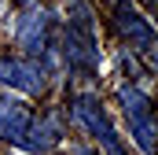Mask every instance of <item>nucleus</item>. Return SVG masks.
I'll use <instances>...</instances> for the list:
<instances>
[{"instance_id": "2", "label": "nucleus", "mask_w": 158, "mask_h": 155, "mask_svg": "<svg viewBox=\"0 0 158 155\" xmlns=\"http://www.w3.org/2000/svg\"><path fill=\"white\" fill-rule=\"evenodd\" d=\"M70 118H74L77 129H85L88 137L99 140L103 155H129L125 144H121V137L114 133V126H110V118H107V111H103V104H99L96 92H74V96H70Z\"/></svg>"}, {"instance_id": "1", "label": "nucleus", "mask_w": 158, "mask_h": 155, "mask_svg": "<svg viewBox=\"0 0 158 155\" xmlns=\"http://www.w3.org/2000/svg\"><path fill=\"white\" fill-rule=\"evenodd\" d=\"M118 104H121V115H125L132 144L143 155H158V111H155V100L140 85H118Z\"/></svg>"}, {"instance_id": "6", "label": "nucleus", "mask_w": 158, "mask_h": 155, "mask_svg": "<svg viewBox=\"0 0 158 155\" xmlns=\"http://www.w3.org/2000/svg\"><path fill=\"white\" fill-rule=\"evenodd\" d=\"M48 30H52V15H48L44 7H26L22 19L15 22V41H19V48H22L26 55L40 59V55H48V48H52Z\"/></svg>"}, {"instance_id": "8", "label": "nucleus", "mask_w": 158, "mask_h": 155, "mask_svg": "<svg viewBox=\"0 0 158 155\" xmlns=\"http://www.w3.org/2000/svg\"><path fill=\"white\" fill-rule=\"evenodd\" d=\"M30 129V107L22 100H11V96H0V140H11L19 144Z\"/></svg>"}, {"instance_id": "10", "label": "nucleus", "mask_w": 158, "mask_h": 155, "mask_svg": "<svg viewBox=\"0 0 158 155\" xmlns=\"http://www.w3.org/2000/svg\"><path fill=\"white\" fill-rule=\"evenodd\" d=\"M15 4H30V0H15Z\"/></svg>"}, {"instance_id": "9", "label": "nucleus", "mask_w": 158, "mask_h": 155, "mask_svg": "<svg viewBox=\"0 0 158 155\" xmlns=\"http://www.w3.org/2000/svg\"><path fill=\"white\" fill-rule=\"evenodd\" d=\"M70 155H99V152H92V148H81V144H77V148H70Z\"/></svg>"}, {"instance_id": "7", "label": "nucleus", "mask_w": 158, "mask_h": 155, "mask_svg": "<svg viewBox=\"0 0 158 155\" xmlns=\"http://www.w3.org/2000/svg\"><path fill=\"white\" fill-rule=\"evenodd\" d=\"M59 140H63V126H59V115H44L37 122H30V129H26V137L19 140L26 152L33 155H48L52 148H59Z\"/></svg>"}, {"instance_id": "5", "label": "nucleus", "mask_w": 158, "mask_h": 155, "mask_svg": "<svg viewBox=\"0 0 158 155\" xmlns=\"http://www.w3.org/2000/svg\"><path fill=\"white\" fill-rule=\"evenodd\" d=\"M0 85L4 89H22L30 96H40L48 89V74L37 59H11V55H0Z\"/></svg>"}, {"instance_id": "3", "label": "nucleus", "mask_w": 158, "mask_h": 155, "mask_svg": "<svg viewBox=\"0 0 158 155\" xmlns=\"http://www.w3.org/2000/svg\"><path fill=\"white\" fill-rule=\"evenodd\" d=\"M114 26L129 41V48L147 63V70H158V33L129 0H114Z\"/></svg>"}, {"instance_id": "4", "label": "nucleus", "mask_w": 158, "mask_h": 155, "mask_svg": "<svg viewBox=\"0 0 158 155\" xmlns=\"http://www.w3.org/2000/svg\"><path fill=\"white\" fill-rule=\"evenodd\" d=\"M59 52L63 63L77 74L92 78L99 70V41H96V26H81V22H66L59 33Z\"/></svg>"}]
</instances>
